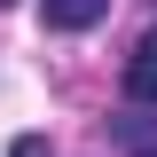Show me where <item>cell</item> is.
<instances>
[{
    "mask_svg": "<svg viewBox=\"0 0 157 157\" xmlns=\"http://www.w3.org/2000/svg\"><path fill=\"white\" fill-rule=\"evenodd\" d=\"M0 8H8V0H0Z\"/></svg>",
    "mask_w": 157,
    "mask_h": 157,
    "instance_id": "obj_5",
    "label": "cell"
},
{
    "mask_svg": "<svg viewBox=\"0 0 157 157\" xmlns=\"http://www.w3.org/2000/svg\"><path fill=\"white\" fill-rule=\"evenodd\" d=\"M8 157H47V141H39V134H24V141H16Z\"/></svg>",
    "mask_w": 157,
    "mask_h": 157,
    "instance_id": "obj_3",
    "label": "cell"
},
{
    "mask_svg": "<svg viewBox=\"0 0 157 157\" xmlns=\"http://www.w3.org/2000/svg\"><path fill=\"white\" fill-rule=\"evenodd\" d=\"M141 157H157V149H141Z\"/></svg>",
    "mask_w": 157,
    "mask_h": 157,
    "instance_id": "obj_4",
    "label": "cell"
},
{
    "mask_svg": "<svg viewBox=\"0 0 157 157\" xmlns=\"http://www.w3.org/2000/svg\"><path fill=\"white\" fill-rule=\"evenodd\" d=\"M126 94H134V102H157V32H141L134 55H126Z\"/></svg>",
    "mask_w": 157,
    "mask_h": 157,
    "instance_id": "obj_2",
    "label": "cell"
},
{
    "mask_svg": "<svg viewBox=\"0 0 157 157\" xmlns=\"http://www.w3.org/2000/svg\"><path fill=\"white\" fill-rule=\"evenodd\" d=\"M110 16V0H39V24L47 32H94Z\"/></svg>",
    "mask_w": 157,
    "mask_h": 157,
    "instance_id": "obj_1",
    "label": "cell"
}]
</instances>
